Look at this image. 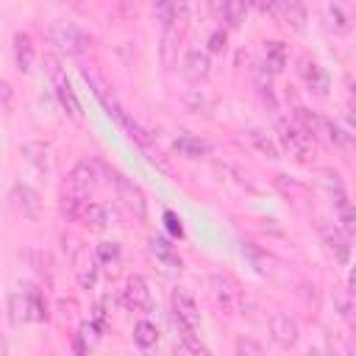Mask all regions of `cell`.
Segmentation results:
<instances>
[{
    "instance_id": "15",
    "label": "cell",
    "mask_w": 356,
    "mask_h": 356,
    "mask_svg": "<svg viewBox=\"0 0 356 356\" xmlns=\"http://www.w3.org/2000/svg\"><path fill=\"white\" fill-rule=\"evenodd\" d=\"M275 11H281L284 22L292 25L295 31H303L306 28V6H303V0H278L275 3Z\"/></svg>"
},
{
    "instance_id": "31",
    "label": "cell",
    "mask_w": 356,
    "mask_h": 356,
    "mask_svg": "<svg viewBox=\"0 0 356 356\" xmlns=\"http://www.w3.org/2000/svg\"><path fill=\"white\" fill-rule=\"evenodd\" d=\"M95 278H97V267H95V261H86V264L78 270V281H81V286H92Z\"/></svg>"
},
{
    "instance_id": "29",
    "label": "cell",
    "mask_w": 356,
    "mask_h": 356,
    "mask_svg": "<svg viewBox=\"0 0 356 356\" xmlns=\"http://www.w3.org/2000/svg\"><path fill=\"white\" fill-rule=\"evenodd\" d=\"M97 259L103 264H117L120 261V245L117 242H103L97 245Z\"/></svg>"
},
{
    "instance_id": "18",
    "label": "cell",
    "mask_w": 356,
    "mask_h": 356,
    "mask_svg": "<svg viewBox=\"0 0 356 356\" xmlns=\"http://www.w3.org/2000/svg\"><path fill=\"white\" fill-rule=\"evenodd\" d=\"M147 248H150V253H153L161 264H167V267H181V259H178L175 248H172L164 236H150V239H147Z\"/></svg>"
},
{
    "instance_id": "22",
    "label": "cell",
    "mask_w": 356,
    "mask_h": 356,
    "mask_svg": "<svg viewBox=\"0 0 356 356\" xmlns=\"http://www.w3.org/2000/svg\"><path fill=\"white\" fill-rule=\"evenodd\" d=\"M220 11H222V19H225L231 28H239V25L245 22L248 3H245V0H222V3H220Z\"/></svg>"
},
{
    "instance_id": "16",
    "label": "cell",
    "mask_w": 356,
    "mask_h": 356,
    "mask_svg": "<svg viewBox=\"0 0 356 356\" xmlns=\"http://www.w3.org/2000/svg\"><path fill=\"white\" fill-rule=\"evenodd\" d=\"M14 61L22 72H31L33 70V61H36V50L31 44V36L28 33H17L14 36Z\"/></svg>"
},
{
    "instance_id": "9",
    "label": "cell",
    "mask_w": 356,
    "mask_h": 356,
    "mask_svg": "<svg viewBox=\"0 0 356 356\" xmlns=\"http://www.w3.org/2000/svg\"><path fill=\"white\" fill-rule=\"evenodd\" d=\"M114 186H117V197H120L136 217H145V211H147L145 192H142L131 178H125V175H117V178H114Z\"/></svg>"
},
{
    "instance_id": "28",
    "label": "cell",
    "mask_w": 356,
    "mask_h": 356,
    "mask_svg": "<svg viewBox=\"0 0 356 356\" xmlns=\"http://www.w3.org/2000/svg\"><path fill=\"white\" fill-rule=\"evenodd\" d=\"M178 350H184V353H209V348H206L203 342H197L192 331H184V334H181V342H178Z\"/></svg>"
},
{
    "instance_id": "30",
    "label": "cell",
    "mask_w": 356,
    "mask_h": 356,
    "mask_svg": "<svg viewBox=\"0 0 356 356\" xmlns=\"http://www.w3.org/2000/svg\"><path fill=\"white\" fill-rule=\"evenodd\" d=\"M334 303H337V312H339V317L350 323V312H353V303H350V292H339V295L334 298Z\"/></svg>"
},
{
    "instance_id": "19",
    "label": "cell",
    "mask_w": 356,
    "mask_h": 356,
    "mask_svg": "<svg viewBox=\"0 0 356 356\" xmlns=\"http://www.w3.org/2000/svg\"><path fill=\"white\" fill-rule=\"evenodd\" d=\"M78 222H83L86 228H106L108 225V211H106V206H100V203H83V209H81V217H78Z\"/></svg>"
},
{
    "instance_id": "33",
    "label": "cell",
    "mask_w": 356,
    "mask_h": 356,
    "mask_svg": "<svg viewBox=\"0 0 356 356\" xmlns=\"http://www.w3.org/2000/svg\"><path fill=\"white\" fill-rule=\"evenodd\" d=\"M209 50L211 53H222L225 50V31H214L209 36Z\"/></svg>"
},
{
    "instance_id": "34",
    "label": "cell",
    "mask_w": 356,
    "mask_h": 356,
    "mask_svg": "<svg viewBox=\"0 0 356 356\" xmlns=\"http://www.w3.org/2000/svg\"><path fill=\"white\" fill-rule=\"evenodd\" d=\"M236 353H253V356H259L261 353V345L253 342V339H239L236 342Z\"/></svg>"
},
{
    "instance_id": "25",
    "label": "cell",
    "mask_w": 356,
    "mask_h": 356,
    "mask_svg": "<svg viewBox=\"0 0 356 356\" xmlns=\"http://www.w3.org/2000/svg\"><path fill=\"white\" fill-rule=\"evenodd\" d=\"M134 342H136L139 348H153V345L159 342V328H156L153 323H147V320H139V323L134 325Z\"/></svg>"
},
{
    "instance_id": "6",
    "label": "cell",
    "mask_w": 356,
    "mask_h": 356,
    "mask_svg": "<svg viewBox=\"0 0 356 356\" xmlns=\"http://www.w3.org/2000/svg\"><path fill=\"white\" fill-rule=\"evenodd\" d=\"M298 75L303 78V83L309 86V92H314V95H328V86H331L328 72H325L314 58H309V56L298 58Z\"/></svg>"
},
{
    "instance_id": "12",
    "label": "cell",
    "mask_w": 356,
    "mask_h": 356,
    "mask_svg": "<svg viewBox=\"0 0 356 356\" xmlns=\"http://www.w3.org/2000/svg\"><path fill=\"white\" fill-rule=\"evenodd\" d=\"M53 83H56V95H58V103L64 106V111L75 120V122H81V103H78V97H75V92H72V86L67 83V78L53 67Z\"/></svg>"
},
{
    "instance_id": "24",
    "label": "cell",
    "mask_w": 356,
    "mask_h": 356,
    "mask_svg": "<svg viewBox=\"0 0 356 356\" xmlns=\"http://www.w3.org/2000/svg\"><path fill=\"white\" fill-rule=\"evenodd\" d=\"M175 150L181 156H186V159H200V156L209 153V145L200 142V139H195V136H178L175 139Z\"/></svg>"
},
{
    "instance_id": "27",
    "label": "cell",
    "mask_w": 356,
    "mask_h": 356,
    "mask_svg": "<svg viewBox=\"0 0 356 356\" xmlns=\"http://www.w3.org/2000/svg\"><path fill=\"white\" fill-rule=\"evenodd\" d=\"M328 17H331V25L337 28V33H348L350 31V11H345L342 6L331 3L328 6Z\"/></svg>"
},
{
    "instance_id": "10",
    "label": "cell",
    "mask_w": 356,
    "mask_h": 356,
    "mask_svg": "<svg viewBox=\"0 0 356 356\" xmlns=\"http://www.w3.org/2000/svg\"><path fill=\"white\" fill-rule=\"evenodd\" d=\"M22 156L39 170V172H50L56 167V156H53V147L47 142H39V139H31V142H22Z\"/></svg>"
},
{
    "instance_id": "13",
    "label": "cell",
    "mask_w": 356,
    "mask_h": 356,
    "mask_svg": "<svg viewBox=\"0 0 356 356\" xmlns=\"http://www.w3.org/2000/svg\"><path fill=\"white\" fill-rule=\"evenodd\" d=\"M95 178H97L95 167L89 161H78L72 167V172H70V181H67L70 184V192H78V195L89 197V192L95 189Z\"/></svg>"
},
{
    "instance_id": "4",
    "label": "cell",
    "mask_w": 356,
    "mask_h": 356,
    "mask_svg": "<svg viewBox=\"0 0 356 356\" xmlns=\"http://www.w3.org/2000/svg\"><path fill=\"white\" fill-rule=\"evenodd\" d=\"M320 236H323L325 248L337 256V261H339V264H348V259H350V234H345L337 222L323 220V222H320Z\"/></svg>"
},
{
    "instance_id": "20",
    "label": "cell",
    "mask_w": 356,
    "mask_h": 356,
    "mask_svg": "<svg viewBox=\"0 0 356 356\" xmlns=\"http://www.w3.org/2000/svg\"><path fill=\"white\" fill-rule=\"evenodd\" d=\"M186 106H189V111L209 117L214 111V95L209 89H189L186 92Z\"/></svg>"
},
{
    "instance_id": "32",
    "label": "cell",
    "mask_w": 356,
    "mask_h": 356,
    "mask_svg": "<svg viewBox=\"0 0 356 356\" xmlns=\"http://www.w3.org/2000/svg\"><path fill=\"white\" fill-rule=\"evenodd\" d=\"M164 222H167V231H170V234L184 236V225H181V220L175 217V211H164Z\"/></svg>"
},
{
    "instance_id": "7",
    "label": "cell",
    "mask_w": 356,
    "mask_h": 356,
    "mask_svg": "<svg viewBox=\"0 0 356 356\" xmlns=\"http://www.w3.org/2000/svg\"><path fill=\"white\" fill-rule=\"evenodd\" d=\"M209 292H211L214 303H217L222 312H234V309H236L239 289H236V284H234L228 275H220V273L209 275Z\"/></svg>"
},
{
    "instance_id": "2",
    "label": "cell",
    "mask_w": 356,
    "mask_h": 356,
    "mask_svg": "<svg viewBox=\"0 0 356 356\" xmlns=\"http://www.w3.org/2000/svg\"><path fill=\"white\" fill-rule=\"evenodd\" d=\"M275 136H278V145H281L289 156H295V159H300V161L309 159L314 139H312L298 122H289V120L278 117V120H275Z\"/></svg>"
},
{
    "instance_id": "35",
    "label": "cell",
    "mask_w": 356,
    "mask_h": 356,
    "mask_svg": "<svg viewBox=\"0 0 356 356\" xmlns=\"http://www.w3.org/2000/svg\"><path fill=\"white\" fill-rule=\"evenodd\" d=\"M250 3H253L261 14H267V11H275V3H278V0H250Z\"/></svg>"
},
{
    "instance_id": "21",
    "label": "cell",
    "mask_w": 356,
    "mask_h": 356,
    "mask_svg": "<svg viewBox=\"0 0 356 356\" xmlns=\"http://www.w3.org/2000/svg\"><path fill=\"white\" fill-rule=\"evenodd\" d=\"M286 67V47L284 42H267L264 44V70L281 72Z\"/></svg>"
},
{
    "instance_id": "11",
    "label": "cell",
    "mask_w": 356,
    "mask_h": 356,
    "mask_svg": "<svg viewBox=\"0 0 356 356\" xmlns=\"http://www.w3.org/2000/svg\"><path fill=\"white\" fill-rule=\"evenodd\" d=\"M184 78L186 81H192V83H200L203 78H209V72H211V61H209V53L206 50H197V47H192L189 53H186V58H184Z\"/></svg>"
},
{
    "instance_id": "8",
    "label": "cell",
    "mask_w": 356,
    "mask_h": 356,
    "mask_svg": "<svg viewBox=\"0 0 356 356\" xmlns=\"http://www.w3.org/2000/svg\"><path fill=\"white\" fill-rule=\"evenodd\" d=\"M270 334H273V339H275L281 348H292V345L298 342V337H300V328H298V320H295L292 314L275 312V314L270 317Z\"/></svg>"
},
{
    "instance_id": "36",
    "label": "cell",
    "mask_w": 356,
    "mask_h": 356,
    "mask_svg": "<svg viewBox=\"0 0 356 356\" xmlns=\"http://www.w3.org/2000/svg\"><path fill=\"white\" fill-rule=\"evenodd\" d=\"M331 3H337V6H342V8H345V11H350V8H353V3H356V0H331Z\"/></svg>"
},
{
    "instance_id": "3",
    "label": "cell",
    "mask_w": 356,
    "mask_h": 356,
    "mask_svg": "<svg viewBox=\"0 0 356 356\" xmlns=\"http://www.w3.org/2000/svg\"><path fill=\"white\" fill-rule=\"evenodd\" d=\"M172 314L181 331H197L200 328V309L195 303V298L186 289H175L172 292Z\"/></svg>"
},
{
    "instance_id": "5",
    "label": "cell",
    "mask_w": 356,
    "mask_h": 356,
    "mask_svg": "<svg viewBox=\"0 0 356 356\" xmlns=\"http://www.w3.org/2000/svg\"><path fill=\"white\" fill-rule=\"evenodd\" d=\"M150 289H147V281L142 278V275H131L128 281H125V289H122V306L128 309V312H139V314H145V312H150Z\"/></svg>"
},
{
    "instance_id": "23",
    "label": "cell",
    "mask_w": 356,
    "mask_h": 356,
    "mask_svg": "<svg viewBox=\"0 0 356 356\" xmlns=\"http://www.w3.org/2000/svg\"><path fill=\"white\" fill-rule=\"evenodd\" d=\"M153 17L164 31H170L178 17V0H153Z\"/></svg>"
},
{
    "instance_id": "14",
    "label": "cell",
    "mask_w": 356,
    "mask_h": 356,
    "mask_svg": "<svg viewBox=\"0 0 356 356\" xmlns=\"http://www.w3.org/2000/svg\"><path fill=\"white\" fill-rule=\"evenodd\" d=\"M245 139H248V145H250L256 153H261V156L270 159V161H275V159L281 156V147L275 145V139H273L267 131H261V128H248V131H245Z\"/></svg>"
},
{
    "instance_id": "17",
    "label": "cell",
    "mask_w": 356,
    "mask_h": 356,
    "mask_svg": "<svg viewBox=\"0 0 356 356\" xmlns=\"http://www.w3.org/2000/svg\"><path fill=\"white\" fill-rule=\"evenodd\" d=\"M14 200H17L19 211H22V217H28V220L39 217V195L28 184H17L14 186Z\"/></svg>"
},
{
    "instance_id": "26",
    "label": "cell",
    "mask_w": 356,
    "mask_h": 356,
    "mask_svg": "<svg viewBox=\"0 0 356 356\" xmlns=\"http://www.w3.org/2000/svg\"><path fill=\"white\" fill-rule=\"evenodd\" d=\"M323 184H325L328 195L334 197V206H339V203H345V200H348V195H345V184H342V178H339L337 172L325 170V172H323Z\"/></svg>"
},
{
    "instance_id": "1",
    "label": "cell",
    "mask_w": 356,
    "mask_h": 356,
    "mask_svg": "<svg viewBox=\"0 0 356 356\" xmlns=\"http://www.w3.org/2000/svg\"><path fill=\"white\" fill-rule=\"evenodd\" d=\"M47 36H50V42H53L61 53H67V56H81V53H86V50H89V44H92L86 31H81L78 25L64 22V19L50 22Z\"/></svg>"
}]
</instances>
